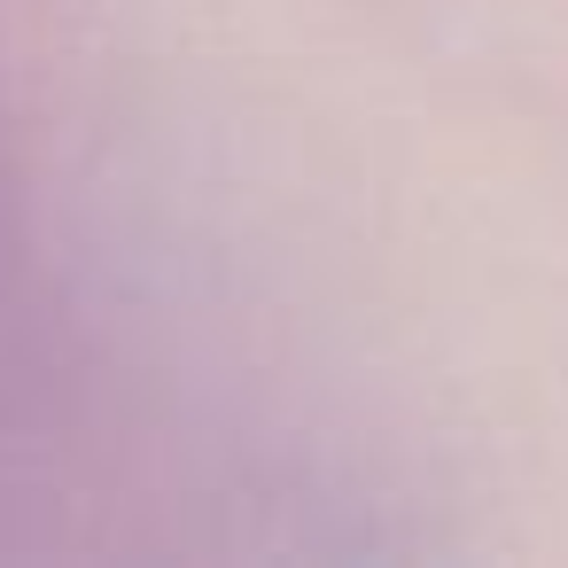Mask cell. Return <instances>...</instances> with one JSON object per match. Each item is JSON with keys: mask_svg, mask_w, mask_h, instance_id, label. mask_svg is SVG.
I'll list each match as a JSON object with an SVG mask.
<instances>
[{"mask_svg": "<svg viewBox=\"0 0 568 568\" xmlns=\"http://www.w3.org/2000/svg\"><path fill=\"white\" fill-rule=\"evenodd\" d=\"M0 257H9V250H0Z\"/></svg>", "mask_w": 568, "mask_h": 568, "instance_id": "6da1fadb", "label": "cell"}]
</instances>
